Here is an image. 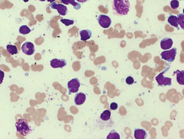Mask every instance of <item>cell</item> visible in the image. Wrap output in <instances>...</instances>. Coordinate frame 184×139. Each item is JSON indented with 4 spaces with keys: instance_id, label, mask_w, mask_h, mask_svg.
<instances>
[{
    "instance_id": "obj_1",
    "label": "cell",
    "mask_w": 184,
    "mask_h": 139,
    "mask_svg": "<svg viewBox=\"0 0 184 139\" xmlns=\"http://www.w3.org/2000/svg\"><path fill=\"white\" fill-rule=\"evenodd\" d=\"M130 4L128 0H114L113 9L114 13L116 15H126L130 10Z\"/></svg>"
},
{
    "instance_id": "obj_2",
    "label": "cell",
    "mask_w": 184,
    "mask_h": 139,
    "mask_svg": "<svg viewBox=\"0 0 184 139\" xmlns=\"http://www.w3.org/2000/svg\"><path fill=\"white\" fill-rule=\"evenodd\" d=\"M15 126L17 132L24 136L28 135L32 131L31 127L28 124V122L24 118L18 120L16 123Z\"/></svg>"
},
{
    "instance_id": "obj_3",
    "label": "cell",
    "mask_w": 184,
    "mask_h": 139,
    "mask_svg": "<svg viewBox=\"0 0 184 139\" xmlns=\"http://www.w3.org/2000/svg\"><path fill=\"white\" fill-rule=\"evenodd\" d=\"M169 69V67L167 68L155 77L156 80L159 86H165L172 85V79L165 77L163 75L164 74L167 72Z\"/></svg>"
},
{
    "instance_id": "obj_4",
    "label": "cell",
    "mask_w": 184,
    "mask_h": 139,
    "mask_svg": "<svg viewBox=\"0 0 184 139\" xmlns=\"http://www.w3.org/2000/svg\"><path fill=\"white\" fill-rule=\"evenodd\" d=\"M177 50L176 48H173L169 50L163 51L160 55L162 56V59L168 62H173L176 55Z\"/></svg>"
},
{
    "instance_id": "obj_5",
    "label": "cell",
    "mask_w": 184,
    "mask_h": 139,
    "mask_svg": "<svg viewBox=\"0 0 184 139\" xmlns=\"http://www.w3.org/2000/svg\"><path fill=\"white\" fill-rule=\"evenodd\" d=\"M80 85V82L77 78L72 79L68 82L67 87L69 90V94L71 95L72 93L78 92Z\"/></svg>"
},
{
    "instance_id": "obj_6",
    "label": "cell",
    "mask_w": 184,
    "mask_h": 139,
    "mask_svg": "<svg viewBox=\"0 0 184 139\" xmlns=\"http://www.w3.org/2000/svg\"><path fill=\"white\" fill-rule=\"evenodd\" d=\"M97 20L100 26L104 28H109L112 23L110 18L106 15H101Z\"/></svg>"
},
{
    "instance_id": "obj_7",
    "label": "cell",
    "mask_w": 184,
    "mask_h": 139,
    "mask_svg": "<svg viewBox=\"0 0 184 139\" xmlns=\"http://www.w3.org/2000/svg\"><path fill=\"white\" fill-rule=\"evenodd\" d=\"M21 49L25 54L28 55H32L35 51L34 46L32 43L29 42L24 43L22 45Z\"/></svg>"
},
{
    "instance_id": "obj_8",
    "label": "cell",
    "mask_w": 184,
    "mask_h": 139,
    "mask_svg": "<svg viewBox=\"0 0 184 139\" xmlns=\"http://www.w3.org/2000/svg\"><path fill=\"white\" fill-rule=\"evenodd\" d=\"M51 7L57 10L59 14L61 15L65 16L67 14L68 10L67 7L62 4H58L53 2L51 4Z\"/></svg>"
},
{
    "instance_id": "obj_9",
    "label": "cell",
    "mask_w": 184,
    "mask_h": 139,
    "mask_svg": "<svg viewBox=\"0 0 184 139\" xmlns=\"http://www.w3.org/2000/svg\"><path fill=\"white\" fill-rule=\"evenodd\" d=\"M67 62L65 59H54L51 61V65L54 68H62L66 65Z\"/></svg>"
},
{
    "instance_id": "obj_10",
    "label": "cell",
    "mask_w": 184,
    "mask_h": 139,
    "mask_svg": "<svg viewBox=\"0 0 184 139\" xmlns=\"http://www.w3.org/2000/svg\"><path fill=\"white\" fill-rule=\"evenodd\" d=\"M173 45V41L171 38H167L163 39L160 42L161 48L163 50H168L171 48Z\"/></svg>"
},
{
    "instance_id": "obj_11",
    "label": "cell",
    "mask_w": 184,
    "mask_h": 139,
    "mask_svg": "<svg viewBox=\"0 0 184 139\" xmlns=\"http://www.w3.org/2000/svg\"><path fill=\"white\" fill-rule=\"evenodd\" d=\"M86 95L83 93L79 92L77 93L74 97V102L76 105H81L85 102Z\"/></svg>"
},
{
    "instance_id": "obj_12",
    "label": "cell",
    "mask_w": 184,
    "mask_h": 139,
    "mask_svg": "<svg viewBox=\"0 0 184 139\" xmlns=\"http://www.w3.org/2000/svg\"><path fill=\"white\" fill-rule=\"evenodd\" d=\"M146 131L143 129H136L134 131V137L136 139H145L147 137Z\"/></svg>"
},
{
    "instance_id": "obj_13",
    "label": "cell",
    "mask_w": 184,
    "mask_h": 139,
    "mask_svg": "<svg viewBox=\"0 0 184 139\" xmlns=\"http://www.w3.org/2000/svg\"><path fill=\"white\" fill-rule=\"evenodd\" d=\"M81 36V40L83 41H86L89 39L92 35V31L89 30H83L79 31Z\"/></svg>"
},
{
    "instance_id": "obj_14",
    "label": "cell",
    "mask_w": 184,
    "mask_h": 139,
    "mask_svg": "<svg viewBox=\"0 0 184 139\" xmlns=\"http://www.w3.org/2000/svg\"><path fill=\"white\" fill-rule=\"evenodd\" d=\"M177 74V80L180 85H184V70L180 71L177 70L174 72Z\"/></svg>"
},
{
    "instance_id": "obj_15",
    "label": "cell",
    "mask_w": 184,
    "mask_h": 139,
    "mask_svg": "<svg viewBox=\"0 0 184 139\" xmlns=\"http://www.w3.org/2000/svg\"><path fill=\"white\" fill-rule=\"evenodd\" d=\"M61 2L63 4L65 5H69L71 4L74 6V8L76 10H78L81 8V4L79 3L76 2L75 0H61Z\"/></svg>"
},
{
    "instance_id": "obj_16",
    "label": "cell",
    "mask_w": 184,
    "mask_h": 139,
    "mask_svg": "<svg viewBox=\"0 0 184 139\" xmlns=\"http://www.w3.org/2000/svg\"><path fill=\"white\" fill-rule=\"evenodd\" d=\"M168 21L172 26L176 27L177 29H179L178 25L177 23V18L176 16L170 15L168 18Z\"/></svg>"
},
{
    "instance_id": "obj_17",
    "label": "cell",
    "mask_w": 184,
    "mask_h": 139,
    "mask_svg": "<svg viewBox=\"0 0 184 139\" xmlns=\"http://www.w3.org/2000/svg\"><path fill=\"white\" fill-rule=\"evenodd\" d=\"M7 50L8 53L12 55L18 53L17 47L16 46L8 45L7 46Z\"/></svg>"
},
{
    "instance_id": "obj_18",
    "label": "cell",
    "mask_w": 184,
    "mask_h": 139,
    "mask_svg": "<svg viewBox=\"0 0 184 139\" xmlns=\"http://www.w3.org/2000/svg\"><path fill=\"white\" fill-rule=\"evenodd\" d=\"M106 139H120V137L119 134L117 133L115 131L114 129H113L110 131V134L108 136Z\"/></svg>"
},
{
    "instance_id": "obj_19",
    "label": "cell",
    "mask_w": 184,
    "mask_h": 139,
    "mask_svg": "<svg viewBox=\"0 0 184 139\" xmlns=\"http://www.w3.org/2000/svg\"><path fill=\"white\" fill-rule=\"evenodd\" d=\"M111 114L110 111L108 110H106L101 114V118L104 121L108 120L110 119Z\"/></svg>"
},
{
    "instance_id": "obj_20",
    "label": "cell",
    "mask_w": 184,
    "mask_h": 139,
    "mask_svg": "<svg viewBox=\"0 0 184 139\" xmlns=\"http://www.w3.org/2000/svg\"><path fill=\"white\" fill-rule=\"evenodd\" d=\"M31 30L29 27L25 25L22 26L19 29L20 33L23 35H26L30 32Z\"/></svg>"
},
{
    "instance_id": "obj_21",
    "label": "cell",
    "mask_w": 184,
    "mask_h": 139,
    "mask_svg": "<svg viewBox=\"0 0 184 139\" xmlns=\"http://www.w3.org/2000/svg\"><path fill=\"white\" fill-rule=\"evenodd\" d=\"M177 23L180 25L181 28L184 30V15L183 13H180L177 16Z\"/></svg>"
},
{
    "instance_id": "obj_22",
    "label": "cell",
    "mask_w": 184,
    "mask_h": 139,
    "mask_svg": "<svg viewBox=\"0 0 184 139\" xmlns=\"http://www.w3.org/2000/svg\"><path fill=\"white\" fill-rule=\"evenodd\" d=\"M60 21L66 26H69L70 25H73L74 23V20L67 19H61L60 20Z\"/></svg>"
},
{
    "instance_id": "obj_23",
    "label": "cell",
    "mask_w": 184,
    "mask_h": 139,
    "mask_svg": "<svg viewBox=\"0 0 184 139\" xmlns=\"http://www.w3.org/2000/svg\"><path fill=\"white\" fill-rule=\"evenodd\" d=\"M170 6L173 10H176L179 7V2L177 0H172L170 3Z\"/></svg>"
},
{
    "instance_id": "obj_24",
    "label": "cell",
    "mask_w": 184,
    "mask_h": 139,
    "mask_svg": "<svg viewBox=\"0 0 184 139\" xmlns=\"http://www.w3.org/2000/svg\"><path fill=\"white\" fill-rule=\"evenodd\" d=\"M126 83L129 85H132L134 83V79L133 77L131 76H129L127 77L126 80Z\"/></svg>"
},
{
    "instance_id": "obj_25",
    "label": "cell",
    "mask_w": 184,
    "mask_h": 139,
    "mask_svg": "<svg viewBox=\"0 0 184 139\" xmlns=\"http://www.w3.org/2000/svg\"><path fill=\"white\" fill-rule=\"evenodd\" d=\"M118 107V104L115 102L112 103L110 105V108L111 110H117Z\"/></svg>"
},
{
    "instance_id": "obj_26",
    "label": "cell",
    "mask_w": 184,
    "mask_h": 139,
    "mask_svg": "<svg viewBox=\"0 0 184 139\" xmlns=\"http://www.w3.org/2000/svg\"><path fill=\"white\" fill-rule=\"evenodd\" d=\"M4 77V72L2 70H0V84L3 83Z\"/></svg>"
},
{
    "instance_id": "obj_27",
    "label": "cell",
    "mask_w": 184,
    "mask_h": 139,
    "mask_svg": "<svg viewBox=\"0 0 184 139\" xmlns=\"http://www.w3.org/2000/svg\"><path fill=\"white\" fill-rule=\"evenodd\" d=\"M76 1L79 2V3H85V2H88L89 0H76Z\"/></svg>"
},
{
    "instance_id": "obj_28",
    "label": "cell",
    "mask_w": 184,
    "mask_h": 139,
    "mask_svg": "<svg viewBox=\"0 0 184 139\" xmlns=\"http://www.w3.org/2000/svg\"><path fill=\"white\" fill-rule=\"evenodd\" d=\"M55 1L56 0H47V2H51V3H52V2H53Z\"/></svg>"
},
{
    "instance_id": "obj_29",
    "label": "cell",
    "mask_w": 184,
    "mask_h": 139,
    "mask_svg": "<svg viewBox=\"0 0 184 139\" xmlns=\"http://www.w3.org/2000/svg\"><path fill=\"white\" fill-rule=\"evenodd\" d=\"M25 2H27L29 1V0H23Z\"/></svg>"
},
{
    "instance_id": "obj_30",
    "label": "cell",
    "mask_w": 184,
    "mask_h": 139,
    "mask_svg": "<svg viewBox=\"0 0 184 139\" xmlns=\"http://www.w3.org/2000/svg\"><path fill=\"white\" fill-rule=\"evenodd\" d=\"M39 1L42 2H44L46 1V0H39Z\"/></svg>"
},
{
    "instance_id": "obj_31",
    "label": "cell",
    "mask_w": 184,
    "mask_h": 139,
    "mask_svg": "<svg viewBox=\"0 0 184 139\" xmlns=\"http://www.w3.org/2000/svg\"><path fill=\"white\" fill-rule=\"evenodd\" d=\"M182 1H183V0H182Z\"/></svg>"
}]
</instances>
